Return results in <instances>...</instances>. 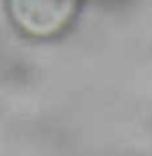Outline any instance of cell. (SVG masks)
<instances>
[{
    "label": "cell",
    "mask_w": 152,
    "mask_h": 156,
    "mask_svg": "<svg viewBox=\"0 0 152 156\" xmlns=\"http://www.w3.org/2000/svg\"><path fill=\"white\" fill-rule=\"evenodd\" d=\"M11 20L29 36H56L75 18L81 0H5Z\"/></svg>",
    "instance_id": "cell-1"
}]
</instances>
